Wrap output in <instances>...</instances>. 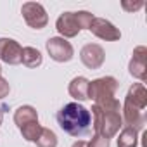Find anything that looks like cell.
Instances as JSON below:
<instances>
[{
  "instance_id": "44dd1931",
  "label": "cell",
  "mask_w": 147,
  "mask_h": 147,
  "mask_svg": "<svg viewBox=\"0 0 147 147\" xmlns=\"http://www.w3.org/2000/svg\"><path fill=\"white\" fill-rule=\"evenodd\" d=\"M73 147H88V142H85V140H78V142L73 144Z\"/></svg>"
},
{
  "instance_id": "ba28073f",
  "label": "cell",
  "mask_w": 147,
  "mask_h": 147,
  "mask_svg": "<svg viewBox=\"0 0 147 147\" xmlns=\"http://www.w3.org/2000/svg\"><path fill=\"white\" fill-rule=\"evenodd\" d=\"M88 30L95 36H99L102 40H111L113 42V40H119L121 38L119 30L114 28V24H111L109 21H106L102 18H94L92 23H90V26H88Z\"/></svg>"
},
{
  "instance_id": "e0dca14e",
  "label": "cell",
  "mask_w": 147,
  "mask_h": 147,
  "mask_svg": "<svg viewBox=\"0 0 147 147\" xmlns=\"http://www.w3.org/2000/svg\"><path fill=\"white\" fill-rule=\"evenodd\" d=\"M36 145L38 147H57V137L52 130L49 128H42L40 137L36 138Z\"/></svg>"
},
{
  "instance_id": "3957f363",
  "label": "cell",
  "mask_w": 147,
  "mask_h": 147,
  "mask_svg": "<svg viewBox=\"0 0 147 147\" xmlns=\"http://www.w3.org/2000/svg\"><path fill=\"white\" fill-rule=\"evenodd\" d=\"M118 82L113 76H104L88 83V99H94L95 106L102 111H119V102L114 99Z\"/></svg>"
},
{
  "instance_id": "5bb4252c",
  "label": "cell",
  "mask_w": 147,
  "mask_h": 147,
  "mask_svg": "<svg viewBox=\"0 0 147 147\" xmlns=\"http://www.w3.org/2000/svg\"><path fill=\"white\" fill-rule=\"evenodd\" d=\"M21 62L28 67H38L43 62V57L40 54V50L33 49V47H24L23 49V55H21Z\"/></svg>"
},
{
  "instance_id": "8fae6325",
  "label": "cell",
  "mask_w": 147,
  "mask_h": 147,
  "mask_svg": "<svg viewBox=\"0 0 147 147\" xmlns=\"http://www.w3.org/2000/svg\"><path fill=\"white\" fill-rule=\"evenodd\" d=\"M145 47H137L133 50V57L130 61V75L144 82L147 78V64H145Z\"/></svg>"
},
{
  "instance_id": "7402d4cb",
  "label": "cell",
  "mask_w": 147,
  "mask_h": 147,
  "mask_svg": "<svg viewBox=\"0 0 147 147\" xmlns=\"http://www.w3.org/2000/svg\"><path fill=\"white\" fill-rule=\"evenodd\" d=\"M2 109H5V107H0V125H2V119H4V111Z\"/></svg>"
},
{
  "instance_id": "30bf717a",
  "label": "cell",
  "mask_w": 147,
  "mask_h": 147,
  "mask_svg": "<svg viewBox=\"0 0 147 147\" xmlns=\"http://www.w3.org/2000/svg\"><path fill=\"white\" fill-rule=\"evenodd\" d=\"M80 57H82V62H83L87 67H90V69L100 67L102 62H104V59H106L102 47L97 45V43H88V45H85V47L82 49V52H80Z\"/></svg>"
},
{
  "instance_id": "7c38bea8",
  "label": "cell",
  "mask_w": 147,
  "mask_h": 147,
  "mask_svg": "<svg viewBox=\"0 0 147 147\" xmlns=\"http://www.w3.org/2000/svg\"><path fill=\"white\" fill-rule=\"evenodd\" d=\"M88 80L83 76H76L69 83V94L76 100H87L88 99Z\"/></svg>"
},
{
  "instance_id": "4fadbf2b",
  "label": "cell",
  "mask_w": 147,
  "mask_h": 147,
  "mask_svg": "<svg viewBox=\"0 0 147 147\" xmlns=\"http://www.w3.org/2000/svg\"><path fill=\"white\" fill-rule=\"evenodd\" d=\"M14 121H16L18 128H23V126L28 125V123L38 121V114H36L35 107H31V106H21V107L14 113Z\"/></svg>"
},
{
  "instance_id": "d6986e66",
  "label": "cell",
  "mask_w": 147,
  "mask_h": 147,
  "mask_svg": "<svg viewBox=\"0 0 147 147\" xmlns=\"http://www.w3.org/2000/svg\"><path fill=\"white\" fill-rule=\"evenodd\" d=\"M9 90H11V87L7 83V80H4L2 76H0V99H4L9 94Z\"/></svg>"
},
{
  "instance_id": "603a6c76",
  "label": "cell",
  "mask_w": 147,
  "mask_h": 147,
  "mask_svg": "<svg viewBox=\"0 0 147 147\" xmlns=\"http://www.w3.org/2000/svg\"><path fill=\"white\" fill-rule=\"evenodd\" d=\"M0 75H2V67H0Z\"/></svg>"
},
{
  "instance_id": "9a60e30c",
  "label": "cell",
  "mask_w": 147,
  "mask_h": 147,
  "mask_svg": "<svg viewBox=\"0 0 147 147\" xmlns=\"http://www.w3.org/2000/svg\"><path fill=\"white\" fill-rule=\"evenodd\" d=\"M138 130L133 126H126L118 137V147H137Z\"/></svg>"
},
{
  "instance_id": "ffe728a7",
  "label": "cell",
  "mask_w": 147,
  "mask_h": 147,
  "mask_svg": "<svg viewBox=\"0 0 147 147\" xmlns=\"http://www.w3.org/2000/svg\"><path fill=\"white\" fill-rule=\"evenodd\" d=\"M140 7H144L142 2H138V4H128V2H123V9H126V11H138Z\"/></svg>"
},
{
  "instance_id": "8992f818",
  "label": "cell",
  "mask_w": 147,
  "mask_h": 147,
  "mask_svg": "<svg viewBox=\"0 0 147 147\" xmlns=\"http://www.w3.org/2000/svg\"><path fill=\"white\" fill-rule=\"evenodd\" d=\"M21 12H23L24 21H26L31 28H35V30H42V28L49 23V16H47V12H45V9H43L42 4L26 2V4L23 5Z\"/></svg>"
},
{
  "instance_id": "277c9868",
  "label": "cell",
  "mask_w": 147,
  "mask_h": 147,
  "mask_svg": "<svg viewBox=\"0 0 147 147\" xmlns=\"http://www.w3.org/2000/svg\"><path fill=\"white\" fill-rule=\"evenodd\" d=\"M92 114H94V130H95V135L111 138L121 128L123 118L119 116V111H102L99 106L94 104L92 106Z\"/></svg>"
},
{
  "instance_id": "7a4b0ae2",
  "label": "cell",
  "mask_w": 147,
  "mask_h": 147,
  "mask_svg": "<svg viewBox=\"0 0 147 147\" xmlns=\"http://www.w3.org/2000/svg\"><path fill=\"white\" fill-rule=\"evenodd\" d=\"M147 106V92L144 83H135L126 95L125 100V121L128 126H133L137 130L144 128L145 123V116H144V109Z\"/></svg>"
},
{
  "instance_id": "6da1fadb",
  "label": "cell",
  "mask_w": 147,
  "mask_h": 147,
  "mask_svg": "<svg viewBox=\"0 0 147 147\" xmlns=\"http://www.w3.org/2000/svg\"><path fill=\"white\" fill-rule=\"evenodd\" d=\"M90 111L87 107H83L82 104L78 102H69L66 104L59 113H57V123L59 126L73 135V137H82L88 131V126H90Z\"/></svg>"
},
{
  "instance_id": "5b68a950",
  "label": "cell",
  "mask_w": 147,
  "mask_h": 147,
  "mask_svg": "<svg viewBox=\"0 0 147 147\" xmlns=\"http://www.w3.org/2000/svg\"><path fill=\"white\" fill-rule=\"evenodd\" d=\"M94 16L87 11H82V12H64L59 16L55 26H57V31L66 36V38H73V36H76L80 33V30L90 26Z\"/></svg>"
},
{
  "instance_id": "ac0fdd59",
  "label": "cell",
  "mask_w": 147,
  "mask_h": 147,
  "mask_svg": "<svg viewBox=\"0 0 147 147\" xmlns=\"http://www.w3.org/2000/svg\"><path fill=\"white\" fill-rule=\"evenodd\" d=\"M88 147H109V138L100 137V135H95V137L88 142Z\"/></svg>"
},
{
  "instance_id": "2e32d148",
  "label": "cell",
  "mask_w": 147,
  "mask_h": 147,
  "mask_svg": "<svg viewBox=\"0 0 147 147\" xmlns=\"http://www.w3.org/2000/svg\"><path fill=\"white\" fill-rule=\"evenodd\" d=\"M21 130V133H23V137L28 140V142H36V138L40 137V133H42V126L38 125V121H33V123H28V125H24L23 128H19Z\"/></svg>"
},
{
  "instance_id": "52a82bcc",
  "label": "cell",
  "mask_w": 147,
  "mask_h": 147,
  "mask_svg": "<svg viewBox=\"0 0 147 147\" xmlns=\"http://www.w3.org/2000/svg\"><path fill=\"white\" fill-rule=\"evenodd\" d=\"M47 50L50 54V57L57 62H67L73 59V47L67 40L64 38H49L47 40Z\"/></svg>"
},
{
  "instance_id": "9c48e42d",
  "label": "cell",
  "mask_w": 147,
  "mask_h": 147,
  "mask_svg": "<svg viewBox=\"0 0 147 147\" xmlns=\"http://www.w3.org/2000/svg\"><path fill=\"white\" fill-rule=\"evenodd\" d=\"M23 47L12 38H0V59L7 64H19Z\"/></svg>"
}]
</instances>
